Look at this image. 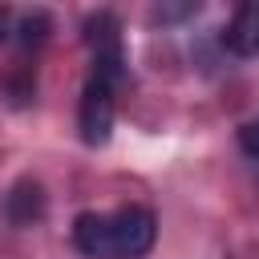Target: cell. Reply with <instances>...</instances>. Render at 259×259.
Returning a JSON list of instances; mask_svg holds the SVG:
<instances>
[{"mask_svg": "<svg viewBox=\"0 0 259 259\" xmlns=\"http://www.w3.org/2000/svg\"><path fill=\"white\" fill-rule=\"evenodd\" d=\"M158 239V223L146 206H117L109 214L81 210L73 219V243L89 259H142Z\"/></svg>", "mask_w": 259, "mask_h": 259, "instance_id": "6da1fadb", "label": "cell"}, {"mask_svg": "<svg viewBox=\"0 0 259 259\" xmlns=\"http://www.w3.org/2000/svg\"><path fill=\"white\" fill-rule=\"evenodd\" d=\"M113 89L117 81L89 73L85 89H81V109H77V130L85 146H105L113 134Z\"/></svg>", "mask_w": 259, "mask_h": 259, "instance_id": "7a4b0ae2", "label": "cell"}, {"mask_svg": "<svg viewBox=\"0 0 259 259\" xmlns=\"http://www.w3.org/2000/svg\"><path fill=\"white\" fill-rule=\"evenodd\" d=\"M4 214H8L12 227H32L45 214V190H40V182H32V178L16 182L8 190V198H4Z\"/></svg>", "mask_w": 259, "mask_h": 259, "instance_id": "3957f363", "label": "cell"}, {"mask_svg": "<svg viewBox=\"0 0 259 259\" xmlns=\"http://www.w3.org/2000/svg\"><path fill=\"white\" fill-rule=\"evenodd\" d=\"M227 45L243 57H259V0L255 4H243L227 28Z\"/></svg>", "mask_w": 259, "mask_h": 259, "instance_id": "277c9868", "label": "cell"}, {"mask_svg": "<svg viewBox=\"0 0 259 259\" xmlns=\"http://www.w3.org/2000/svg\"><path fill=\"white\" fill-rule=\"evenodd\" d=\"M45 36H49V16H45V12L24 16V24H20V40H24V45H40Z\"/></svg>", "mask_w": 259, "mask_h": 259, "instance_id": "5b68a950", "label": "cell"}, {"mask_svg": "<svg viewBox=\"0 0 259 259\" xmlns=\"http://www.w3.org/2000/svg\"><path fill=\"white\" fill-rule=\"evenodd\" d=\"M239 146H243V154H247V158H255V162H259V117H251V121H243V125H239Z\"/></svg>", "mask_w": 259, "mask_h": 259, "instance_id": "8992f818", "label": "cell"}, {"mask_svg": "<svg viewBox=\"0 0 259 259\" xmlns=\"http://www.w3.org/2000/svg\"><path fill=\"white\" fill-rule=\"evenodd\" d=\"M4 36H8V12L0 8V40H4Z\"/></svg>", "mask_w": 259, "mask_h": 259, "instance_id": "52a82bcc", "label": "cell"}]
</instances>
